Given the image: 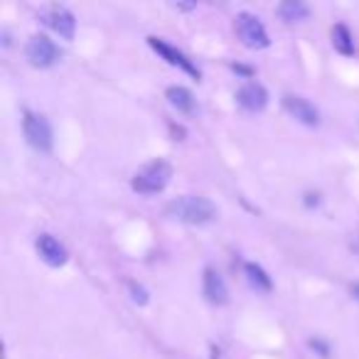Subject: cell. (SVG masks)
Returning a JSON list of instances; mask_svg holds the SVG:
<instances>
[{
    "label": "cell",
    "instance_id": "7c38bea8",
    "mask_svg": "<svg viewBox=\"0 0 359 359\" xmlns=\"http://www.w3.org/2000/svg\"><path fill=\"white\" fill-rule=\"evenodd\" d=\"M168 101L180 114H192V111H195V96H192V91L185 89V86H170Z\"/></svg>",
    "mask_w": 359,
    "mask_h": 359
},
{
    "label": "cell",
    "instance_id": "2e32d148",
    "mask_svg": "<svg viewBox=\"0 0 359 359\" xmlns=\"http://www.w3.org/2000/svg\"><path fill=\"white\" fill-rule=\"evenodd\" d=\"M130 293H133V300H135L138 305H145V303H148V293H145V288H140V285L130 283Z\"/></svg>",
    "mask_w": 359,
    "mask_h": 359
},
{
    "label": "cell",
    "instance_id": "3957f363",
    "mask_svg": "<svg viewBox=\"0 0 359 359\" xmlns=\"http://www.w3.org/2000/svg\"><path fill=\"white\" fill-rule=\"evenodd\" d=\"M234 30H236V35H239L241 45L249 47V50H266V47L271 45L264 22L256 15H251V13H239V15H236Z\"/></svg>",
    "mask_w": 359,
    "mask_h": 359
},
{
    "label": "cell",
    "instance_id": "8fae6325",
    "mask_svg": "<svg viewBox=\"0 0 359 359\" xmlns=\"http://www.w3.org/2000/svg\"><path fill=\"white\" fill-rule=\"evenodd\" d=\"M202 290H205V298L212 305H226L229 303V288H226L224 278L217 273L215 269H207L202 276Z\"/></svg>",
    "mask_w": 359,
    "mask_h": 359
},
{
    "label": "cell",
    "instance_id": "9c48e42d",
    "mask_svg": "<svg viewBox=\"0 0 359 359\" xmlns=\"http://www.w3.org/2000/svg\"><path fill=\"white\" fill-rule=\"evenodd\" d=\"M236 101H239L241 109L251 111V114H259L269 104V91L259 84V81H246L239 91H236Z\"/></svg>",
    "mask_w": 359,
    "mask_h": 359
},
{
    "label": "cell",
    "instance_id": "8992f818",
    "mask_svg": "<svg viewBox=\"0 0 359 359\" xmlns=\"http://www.w3.org/2000/svg\"><path fill=\"white\" fill-rule=\"evenodd\" d=\"M148 45L153 47L155 52H158L160 57H163L168 65H172V67H180L182 72H187L190 76H195L197 81H200V76H202V72L197 69L195 65H192V60H187L185 55L180 50H175L172 45H168V42H163L160 37H148Z\"/></svg>",
    "mask_w": 359,
    "mask_h": 359
},
{
    "label": "cell",
    "instance_id": "ba28073f",
    "mask_svg": "<svg viewBox=\"0 0 359 359\" xmlns=\"http://www.w3.org/2000/svg\"><path fill=\"white\" fill-rule=\"evenodd\" d=\"M283 109L293 116L295 121L305 126H318L320 123V111L315 109V104H310L308 99L303 96H295V94H285L283 96Z\"/></svg>",
    "mask_w": 359,
    "mask_h": 359
},
{
    "label": "cell",
    "instance_id": "4fadbf2b",
    "mask_svg": "<svg viewBox=\"0 0 359 359\" xmlns=\"http://www.w3.org/2000/svg\"><path fill=\"white\" fill-rule=\"evenodd\" d=\"M276 13H278L280 20H285V22H300L310 15V8L305 6V3H300V0H283V3L276 8Z\"/></svg>",
    "mask_w": 359,
    "mask_h": 359
},
{
    "label": "cell",
    "instance_id": "9a60e30c",
    "mask_svg": "<svg viewBox=\"0 0 359 359\" xmlns=\"http://www.w3.org/2000/svg\"><path fill=\"white\" fill-rule=\"evenodd\" d=\"M332 47L344 57H352L354 55V40H352V32H349L347 25L337 22L332 27Z\"/></svg>",
    "mask_w": 359,
    "mask_h": 359
},
{
    "label": "cell",
    "instance_id": "7a4b0ae2",
    "mask_svg": "<svg viewBox=\"0 0 359 359\" xmlns=\"http://www.w3.org/2000/svg\"><path fill=\"white\" fill-rule=\"evenodd\" d=\"M170 177H172V168L165 160H153V163L143 165L130 180V187L140 195H158L168 187Z\"/></svg>",
    "mask_w": 359,
    "mask_h": 359
},
{
    "label": "cell",
    "instance_id": "52a82bcc",
    "mask_svg": "<svg viewBox=\"0 0 359 359\" xmlns=\"http://www.w3.org/2000/svg\"><path fill=\"white\" fill-rule=\"evenodd\" d=\"M42 22H45L47 27H52L60 37H65V40H72V37H74L76 20L67 8H62V6L47 8V11L42 13Z\"/></svg>",
    "mask_w": 359,
    "mask_h": 359
},
{
    "label": "cell",
    "instance_id": "6da1fadb",
    "mask_svg": "<svg viewBox=\"0 0 359 359\" xmlns=\"http://www.w3.org/2000/svg\"><path fill=\"white\" fill-rule=\"evenodd\" d=\"M168 215L177 222H185V224H210L217 219V207L212 205L207 197L197 195H182L177 200H172L168 205Z\"/></svg>",
    "mask_w": 359,
    "mask_h": 359
},
{
    "label": "cell",
    "instance_id": "5bb4252c",
    "mask_svg": "<svg viewBox=\"0 0 359 359\" xmlns=\"http://www.w3.org/2000/svg\"><path fill=\"white\" fill-rule=\"evenodd\" d=\"M244 273H246V280H249L251 285H254L259 293H271V288H273V280H271V276L266 273L264 269H261L259 264H244Z\"/></svg>",
    "mask_w": 359,
    "mask_h": 359
},
{
    "label": "cell",
    "instance_id": "277c9868",
    "mask_svg": "<svg viewBox=\"0 0 359 359\" xmlns=\"http://www.w3.org/2000/svg\"><path fill=\"white\" fill-rule=\"evenodd\" d=\"M22 133H25L27 143H30L35 150H40V153L52 150V126L45 116L25 111V118H22Z\"/></svg>",
    "mask_w": 359,
    "mask_h": 359
},
{
    "label": "cell",
    "instance_id": "5b68a950",
    "mask_svg": "<svg viewBox=\"0 0 359 359\" xmlns=\"http://www.w3.org/2000/svg\"><path fill=\"white\" fill-rule=\"evenodd\" d=\"M25 57L30 60L32 67H40V69H47V67L57 65L62 57L60 47L50 40L47 35H32L25 45Z\"/></svg>",
    "mask_w": 359,
    "mask_h": 359
},
{
    "label": "cell",
    "instance_id": "30bf717a",
    "mask_svg": "<svg viewBox=\"0 0 359 359\" xmlns=\"http://www.w3.org/2000/svg\"><path fill=\"white\" fill-rule=\"evenodd\" d=\"M35 246H37L40 259L45 261L47 266H52V269H60V266H65L67 259H69V256H67V249L52 234H40L35 241Z\"/></svg>",
    "mask_w": 359,
    "mask_h": 359
}]
</instances>
